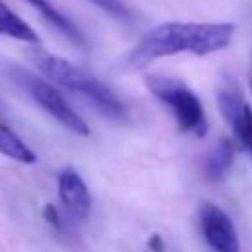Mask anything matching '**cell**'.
Wrapping results in <instances>:
<instances>
[{"label": "cell", "instance_id": "cell-10", "mask_svg": "<svg viewBox=\"0 0 252 252\" xmlns=\"http://www.w3.org/2000/svg\"><path fill=\"white\" fill-rule=\"evenodd\" d=\"M0 35H6L16 41H24L30 45H39L41 39L37 32L4 0H0Z\"/></svg>", "mask_w": 252, "mask_h": 252}, {"label": "cell", "instance_id": "cell-1", "mask_svg": "<svg viewBox=\"0 0 252 252\" xmlns=\"http://www.w3.org/2000/svg\"><path fill=\"white\" fill-rule=\"evenodd\" d=\"M234 24L230 22H163L150 28L126 55L128 69H142L150 63L179 55H211L230 45Z\"/></svg>", "mask_w": 252, "mask_h": 252}, {"label": "cell", "instance_id": "cell-14", "mask_svg": "<svg viewBox=\"0 0 252 252\" xmlns=\"http://www.w3.org/2000/svg\"><path fill=\"white\" fill-rule=\"evenodd\" d=\"M148 248L152 252H165V242H163V238L159 234H152L148 238Z\"/></svg>", "mask_w": 252, "mask_h": 252}, {"label": "cell", "instance_id": "cell-11", "mask_svg": "<svg viewBox=\"0 0 252 252\" xmlns=\"http://www.w3.org/2000/svg\"><path fill=\"white\" fill-rule=\"evenodd\" d=\"M0 154L18 163H33L37 159L35 152L2 122H0Z\"/></svg>", "mask_w": 252, "mask_h": 252}, {"label": "cell", "instance_id": "cell-9", "mask_svg": "<svg viewBox=\"0 0 252 252\" xmlns=\"http://www.w3.org/2000/svg\"><path fill=\"white\" fill-rule=\"evenodd\" d=\"M234 142L230 138H219L203 159V175L211 183H220L228 177L234 163Z\"/></svg>", "mask_w": 252, "mask_h": 252}, {"label": "cell", "instance_id": "cell-6", "mask_svg": "<svg viewBox=\"0 0 252 252\" xmlns=\"http://www.w3.org/2000/svg\"><path fill=\"white\" fill-rule=\"evenodd\" d=\"M197 222L205 244L213 252H240V238L232 219L215 203H201Z\"/></svg>", "mask_w": 252, "mask_h": 252}, {"label": "cell", "instance_id": "cell-15", "mask_svg": "<svg viewBox=\"0 0 252 252\" xmlns=\"http://www.w3.org/2000/svg\"><path fill=\"white\" fill-rule=\"evenodd\" d=\"M248 89L252 94V49H250V61H248Z\"/></svg>", "mask_w": 252, "mask_h": 252}, {"label": "cell", "instance_id": "cell-13", "mask_svg": "<svg viewBox=\"0 0 252 252\" xmlns=\"http://www.w3.org/2000/svg\"><path fill=\"white\" fill-rule=\"evenodd\" d=\"M41 215H43V219H45V222L49 224V226H53L55 230H63V220H61V215H59V211L53 207V205H45L43 207V211H41Z\"/></svg>", "mask_w": 252, "mask_h": 252}, {"label": "cell", "instance_id": "cell-5", "mask_svg": "<svg viewBox=\"0 0 252 252\" xmlns=\"http://www.w3.org/2000/svg\"><path fill=\"white\" fill-rule=\"evenodd\" d=\"M217 106L222 120L228 124L234 142L250 156L252 161V106L242 96L238 83L224 77L217 89Z\"/></svg>", "mask_w": 252, "mask_h": 252}, {"label": "cell", "instance_id": "cell-4", "mask_svg": "<svg viewBox=\"0 0 252 252\" xmlns=\"http://www.w3.org/2000/svg\"><path fill=\"white\" fill-rule=\"evenodd\" d=\"M10 77L22 91L28 93V96L41 110H45L63 128H67L69 132H73L77 136H89L91 134V128H89L87 120L67 102L63 93L51 81L24 69V67H18V65L10 67Z\"/></svg>", "mask_w": 252, "mask_h": 252}, {"label": "cell", "instance_id": "cell-2", "mask_svg": "<svg viewBox=\"0 0 252 252\" xmlns=\"http://www.w3.org/2000/svg\"><path fill=\"white\" fill-rule=\"evenodd\" d=\"M28 57H30L32 65L47 81L83 96L102 116L112 118V120H122L126 116V108H124L122 100L116 96V93L108 85L98 81L96 77L83 71L81 67L73 65L71 61H67L51 51H45L37 45H33L28 51Z\"/></svg>", "mask_w": 252, "mask_h": 252}, {"label": "cell", "instance_id": "cell-8", "mask_svg": "<svg viewBox=\"0 0 252 252\" xmlns=\"http://www.w3.org/2000/svg\"><path fill=\"white\" fill-rule=\"evenodd\" d=\"M24 2L30 4L55 32L65 35L71 43H75L79 47H87V37H85L83 30L63 10H59L51 0H24Z\"/></svg>", "mask_w": 252, "mask_h": 252}, {"label": "cell", "instance_id": "cell-3", "mask_svg": "<svg viewBox=\"0 0 252 252\" xmlns=\"http://www.w3.org/2000/svg\"><path fill=\"white\" fill-rule=\"evenodd\" d=\"M146 87L163 106L169 108L181 132L191 134L195 138L207 136L209 122H207L205 108L199 96L183 81L173 77H163V75H150L146 77Z\"/></svg>", "mask_w": 252, "mask_h": 252}, {"label": "cell", "instance_id": "cell-7", "mask_svg": "<svg viewBox=\"0 0 252 252\" xmlns=\"http://www.w3.org/2000/svg\"><path fill=\"white\" fill-rule=\"evenodd\" d=\"M57 193L61 205L75 220H85L91 215V207H93L91 191L77 169L63 167L57 173Z\"/></svg>", "mask_w": 252, "mask_h": 252}, {"label": "cell", "instance_id": "cell-12", "mask_svg": "<svg viewBox=\"0 0 252 252\" xmlns=\"http://www.w3.org/2000/svg\"><path fill=\"white\" fill-rule=\"evenodd\" d=\"M87 2L96 6L98 10H102L104 14L120 20V22H130L132 20V12L124 4V0H87Z\"/></svg>", "mask_w": 252, "mask_h": 252}]
</instances>
